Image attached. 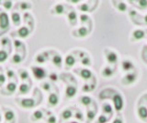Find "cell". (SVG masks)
<instances>
[{
	"mask_svg": "<svg viewBox=\"0 0 147 123\" xmlns=\"http://www.w3.org/2000/svg\"><path fill=\"white\" fill-rule=\"evenodd\" d=\"M30 69L32 71V74H33L34 78L36 80L40 81L47 77V70H46L44 68H41L39 66H32Z\"/></svg>",
	"mask_w": 147,
	"mask_h": 123,
	"instance_id": "3957f363",
	"label": "cell"
},
{
	"mask_svg": "<svg viewBox=\"0 0 147 123\" xmlns=\"http://www.w3.org/2000/svg\"><path fill=\"white\" fill-rule=\"evenodd\" d=\"M6 90L7 91V94H13L14 93L16 92L17 90V84L14 81H9V83L7 84L6 86Z\"/></svg>",
	"mask_w": 147,
	"mask_h": 123,
	"instance_id": "4dcf8cb0",
	"label": "cell"
},
{
	"mask_svg": "<svg viewBox=\"0 0 147 123\" xmlns=\"http://www.w3.org/2000/svg\"><path fill=\"white\" fill-rule=\"evenodd\" d=\"M146 63H147V62H146Z\"/></svg>",
	"mask_w": 147,
	"mask_h": 123,
	"instance_id": "6f0895ef",
	"label": "cell"
},
{
	"mask_svg": "<svg viewBox=\"0 0 147 123\" xmlns=\"http://www.w3.org/2000/svg\"><path fill=\"white\" fill-rule=\"evenodd\" d=\"M92 90H93V88L90 87L88 83H86V84L82 87V91H83L84 93H89V92H91Z\"/></svg>",
	"mask_w": 147,
	"mask_h": 123,
	"instance_id": "f6af8a7d",
	"label": "cell"
},
{
	"mask_svg": "<svg viewBox=\"0 0 147 123\" xmlns=\"http://www.w3.org/2000/svg\"><path fill=\"white\" fill-rule=\"evenodd\" d=\"M132 6L136 7L138 10H146L147 0H138V1H129Z\"/></svg>",
	"mask_w": 147,
	"mask_h": 123,
	"instance_id": "484cf974",
	"label": "cell"
},
{
	"mask_svg": "<svg viewBox=\"0 0 147 123\" xmlns=\"http://www.w3.org/2000/svg\"><path fill=\"white\" fill-rule=\"evenodd\" d=\"M138 79V74L137 72L135 71V70L133 71H131V72H128V73H126L125 75H124V77L121 79V83L123 85H131L135 83V81H137Z\"/></svg>",
	"mask_w": 147,
	"mask_h": 123,
	"instance_id": "7a4b0ae2",
	"label": "cell"
},
{
	"mask_svg": "<svg viewBox=\"0 0 147 123\" xmlns=\"http://www.w3.org/2000/svg\"><path fill=\"white\" fill-rule=\"evenodd\" d=\"M73 117H74L73 109L72 108H65L61 112V115H60V120H61V122H63V121L69 120Z\"/></svg>",
	"mask_w": 147,
	"mask_h": 123,
	"instance_id": "7c38bea8",
	"label": "cell"
},
{
	"mask_svg": "<svg viewBox=\"0 0 147 123\" xmlns=\"http://www.w3.org/2000/svg\"><path fill=\"white\" fill-rule=\"evenodd\" d=\"M101 109H102V113L106 116L109 115V117H111L113 115V107H111V105L109 103L102 104V107H101Z\"/></svg>",
	"mask_w": 147,
	"mask_h": 123,
	"instance_id": "d4e9b609",
	"label": "cell"
},
{
	"mask_svg": "<svg viewBox=\"0 0 147 123\" xmlns=\"http://www.w3.org/2000/svg\"><path fill=\"white\" fill-rule=\"evenodd\" d=\"M76 58L75 57V56L72 54H69L65 57V59H64V65H65V69L66 70H70L71 68L74 67V65L76 64Z\"/></svg>",
	"mask_w": 147,
	"mask_h": 123,
	"instance_id": "5bb4252c",
	"label": "cell"
},
{
	"mask_svg": "<svg viewBox=\"0 0 147 123\" xmlns=\"http://www.w3.org/2000/svg\"><path fill=\"white\" fill-rule=\"evenodd\" d=\"M8 58V54L5 50L1 49L0 50V63H4L7 60Z\"/></svg>",
	"mask_w": 147,
	"mask_h": 123,
	"instance_id": "d590c367",
	"label": "cell"
},
{
	"mask_svg": "<svg viewBox=\"0 0 147 123\" xmlns=\"http://www.w3.org/2000/svg\"><path fill=\"white\" fill-rule=\"evenodd\" d=\"M81 64L82 65H84L86 67H90L92 65V63H91V59L88 56H85L84 57H83L81 59Z\"/></svg>",
	"mask_w": 147,
	"mask_h": 123,
	"instance_id": "74e56055",
	"label": "cell"
},
{
	"mask_svg": "<svg viewBox=\"0 0 147 123\" xmlns=\"http://www.w3.org/2000/svg\"><path fill=\"white\" fill-rule=\"evenodd\" d=\"M43 112L38 109V110H35L33 113L31 114L30 116V120L33 121V122H37V121H40L43 118Z\"/></svg>",
	"mask_w": 147,
	"mask_h": 123,
	"instance_id": "cb8c5ba5",
	"label": "cell"
},
{
	"mask_svg": "<svg viewBox=\"0 0 147 123\" xmlns=\"http://www.w3.org/2000/svg\"><path fill=\"white\" fill-rule=\"evenodd\" d=\"M16 34L18 37H20L21 39H25L30 34V31L27 26H22L20 28H18V30L16 31Z\"/></svg>",
	"mask_w": 147,
	"mask_h": 123,
	"instance_id": "e0dca14e",
	"label": "cell"
},
{
	"mask_svg": "<svg viewBox=\"0 0 147 123\" xmlns=\"http://www.w3.org/2000/svg\"><path fill=\"white\" fill-rule=\"evenodd\" d=\"M109 118H110V117H108V116L104 115V114H102V115H100L98 118L96 123H107V122H109Z\"/></svg>",
	"mask_w": 147,
	"mask_h": 123,
	"instance_id": "8d00e7d4",
	"label": "cell"
},
{
	"mask_svg": "<svg viewBox=\"0 0 147 123\" xmlns=\"http://www.w3.org/2000/svg\"><path fill=\"white\" fill-rule=\"evenodd\" d=\"M1 120H2V116H1V114H0V122H1Z\"/></svg>",
	"mask_w": 147,
	"mask_h": 123,
	"instance_id": "11a10c76",
	"label": "cell"
},
{
	"mask_svg": "<svg viewBox=\"0 0 147 123\" xmlns=\"http://www.w3.org/2000/svg\"><path fill=\"white\" fill-rule=\"evenodd\" d=\"M30 90V85L29 83H22L18 86V94H27Z\"/></svg>",
	"mask_w": 147,
	"mask_h": 123,
	"instance_id": "83f0119b",
	"label": "cell"
},
{
	"mask_svg": "<svg viewBox=\"0 0 147 123\" xmlns=\"http://www.w3.org/2000/svg\"><path fill=\"white\" fill-rule=\"evenodd\" d=\"M57 122V118L54 115H50L49 118L46 120V123H56Z\"/></svg>",
	"mask_w": 147,
	"mask_h": 123,
	"instance_id": "ee69618b",
	"label": "cell"
},
{
	"mask_svg": "<svg viewBox=\"0 0 147 123\" xmlns=\"http://www.w3.org/2000/svg\"><path fill=\"white\" fill-rule=\"evenodd\" d=\"M22 60H23V57H21L20 54H18V53L14 54L11 57V62L13 64H20Z\"/></svg>",
	"mask_w": 147,
	"mask_h": 123,
	"instance_id": "d6a6232c",
	"label": "cell"
},
{
	"mask_svg": "<svg viewBox=\"0 0 147 123\" xmlns=\"http://www.w3.org/2000/svg\"><path fill=\"white\" fill-rule=\"evenodd\" d=\"M137 115L144 122H147V107L145 106H139L137 108Z\"/></svg>",
	"mask_w": 147,
	"mask_h": 123,
	"instance_id": "2e32d148",
	"label": "cell"
},
{
	"mask_svg": "<svg viewBox=\"0 0 147 123\" xmlns=\"http://www.w3.org/2000/svg\"><path fill=\"white\" fill-rule=\"evenodd\" d=\"M75 72L85 81H88L93 77V73H92V71L88 69H76L75 70Z\"/></svg>",
	"mask_w": 147,
	"mask_h": 123,
	"instance_id": "52a82bcc",
	"label": "cell"
},
{
	"mask_svg": "<svg viewBox=\"0 0 147 123\" xmlns=\"http://www.w3.org/2000/svg\"><path fill=\"white\" fill-rule=\"evenodd\" d=\"M112 123H124V121H123V118L121 116V114H118V117L115 118L114 120V121L112 122Z\"/></svg>",
	"mask_w": 147,
	"mask_h": 123,
	"instance_id": "681fc988",
	"label": "cell"
},
{
	"mask_svg": "<svg viewBox=\"0 0 147 123\" xmlns=\"http://www.w3.org/2000/svg\"><path fill=\"white\" fill-rule=\"evenodd\" d=\"M49 79L52 81H53V83H56L59 79V77L55 72H52V73H50V75H49Z\"/></svg>",
	"mask_w": 147,
	"mask_h": 123,
	"instance_id": "b9f144b4",
	"label": "cell"
},
{
	"mask_svg": "<svg viewBox=\"0 0 147 123\" xmlns=\"http://www.w3.org/2000/svg\"><path fill=\"white\" fill-rule=\"evenodd\" d=\"M49 56L47 52H43V53H40L35 57V62L38 63V64H43L46 61L48 60Z\"/></svg>",
	"mask_w": 147,
	"mask_h": 123,
	"instance_id": "7402d4cb",
	"label": "cell"
},
{
	"mask_svg": "<svg viewBox=\"0 0 147 123\" xmlns=\"http://www.w3.org/2000/svg\"><path fill=\"white\" fill-rule=\"evenodd\" d=\"M79 19H80L81 23H86V22H87V21H89V20H90L89 17L87 16V15H86V14H81Z\"/></svg>",
	"mask_w": 147,
	"mask_h": 123,
	"instance_id": "7bdbcfd3",
	"label": "cell"
},
{
	"mask_svg": "<svg viewBox=\"0 0 147 123\" xmlns=\"http://www.w3.org/2000/svg\"><path fill=\"white\" fill-rule=\"evenodd\" d=\"M104 55H105L106 60H107V62L109 63V65H114L115 67H116L117 63L119 61L118 54L115 51H112V50L106 48L104 50Z\"/></svg>",
	"mask_w": 147,
	"mask_h": 123,
	"instance_id": "6da1fadb",
	"label": "cell"
},
{
	"mask_svg": "<svg viewBox=\"0 0 147 123\" xmlns=\"http://www.w3.org/2000/svg\"><path fill=\"white\" fill-rule=\"evenodd\" d=\"M75 115H74V117H75V118L76 120H78V121H81V122H83L85 120V117H84V114H83V112L80 110V109H76V112L74 113Z\"/></svg>",
	"mask_w": 147,
	"mask_h": 123,
	"instance_id": "836d02e7",
	"label": "cell"
},
{
	"mask_svg": "<svg viewBox=\"0 0 147 123\" xmlns=\"http://www.w3.org/2000/svg\"><path fill=\"white\" fill-rule=\"evenodd\" d=\"M70 3H73V4H77V3H79L80 1L79 0H76V1H69Z\"/></svg>",
	"mask_w": 147,
	"mask_h": 123,
	"instance_id": "f5cc1de1",
	"label": "cell"
},
{
	"mask_svg": "<svg viewBox=\"0 0 147 123\" xmlns=\"http://www.w3.org/2000/svg\"><path fill=\"white\" fill-rule=\"evenodd\" d=\"M52 63L57 68H61L63 64V57L61 55L59 54H55L52 58Z\"/></svg>",
	"mask_w": 147,
	"mask_h": 123,
	"instance_id": "4316f807",
	"label": "cell"
},
{
	"mask_svg": "<svg viewBox=\"0 0 147 123\" xmlns=\"http://www.w3.org/2000/svg\"><path fill=\"white\" fill-rule=\"evenodd\" d=\"M3 109H4V118L7 122H10L15 120V112L11 108L3 107Z\"/></svg>",
	"mask_w": 147,
	"mask_h": 123,
	"instance_id": "ac0fdd59",
	"label": "cell"
},
{
	"mask_svg": "<svg viewBox=\"0 0 147 123\" xmlns=\"http://www.w3.org/2000/svg\"><path fill=\"white\" fill-rule=\"evenodd\" d=\"M77 94V88L76 85L68 84L65 89V98L66 99H72Z\"/></svg>",
	"mask_w": 147,
	"mask_h": 123,
	"instance_id": "9c48e42d",
	"label": "cell"
},
{
	"mask_svg": "<svg viewBox=\"0 0 147 123\" xmlns=\"http://www.w3.org/2000/svg\"><path fill=\"white\" fill-rule=\"evenodd\" d=\"M90 33V30H87L86 27L82 26L79 29H77L76 31H73V35L76 36V37H79V38H84L86 36H87Z\"/></svg>",
	"mask_w": 147,
	"mask_h": 123,
	"instance_id": "8fae6325",
	"label": "cell"
},
{
	"mask_svg": "<svg viewBox=\"0 0 147 123\" xmlns=\"http://www.w3.org/2000/svg\"><path fill=\"white\" fill-rule=\"evenodd\" d=\"M6 81H7V76L3 73H0V87L6 83Z\"/></svg>",
	"mask_w": 147,
	"mask_h": 123,
	"instance_id": "bcb514c9",
	"label": "cell"
},
{
	"mask_svg": "<svg viewBox=\"0 0 147 123\" xmlns=\"http://www.w3.org/2000/svg\"><path fill=\"white\" fill-rule=\"evenodd\" d=\"M111 98H112V101H113V104H114L115 110H116L118 113H119L123 109V105H124L123 104L122 95L121 94H119V93H116Z\"/></svg>",
	"mask_w": 147,
	"mask_h": 123,
	"instance_id": "5b68a950",
	"label": "cell"
},
{
	"mask_svg": "<svg viewBox=\"0 0 147 123\" xmlns=\"http://www.w3.org/2000/svg\"><path fill=\"white\" fill-rule=\"evenodd\" d=\"M69 123H79V122H78V121H70Z\"/></svg>",
	"mask_w": 147,
	"mask_h": 123,
	"instance_id": "db71d44e",
	"label": "cell"
},
{
	"mask_svg": "<svg viewBox=\"0 0 147 123\" xmlns=\"http://www.w3.org/2000/svg\"><path fill=\"white\" fill-rule=\"evenodd\" d=\"M9 43V39L7 37H4L2 38L1 42H0V44H1L2 46H6V44H7Z\"/></svg>",
	"mask_w": 147,
	"mask_h": 123,
	"instance_id": "f907efd6",
	"label": "cell"
},
{
	"mask_svg": "<svg viewBox=\"0 0 147 123\" xmlns=\"http://www.w3.org/2000/svg\"><path fill=\"white\" fill-rule=\"evenodd\" d=\"M116 72V67H110V66H106L103 68L101 74L104 78H111V77L115 74Z\"/></svg>",
	"mask_w": 147,
	"mask_h": 123,
	"instance_id": "4fadbf2b",
	"label": "cell"
},
{
	"mask_svg": "<svg viewBox=\"0 0 147 123\" xmlns=\"http://www.w3.org/2000/svg\"><path fill=\"white\" fill-rule=\"evenodd\" d=\"M12 6H13V2L12 1H5V2H3V7H4L5 10H11Z\"/></svg>",
	"mask_w": 147,
	"mask_h": 123,
	"instance_id": "60d3db41",
	"label": "cell"
},
{
	"mask_svg": "<svg viewBox=\"0 0 147 123\" xmlns=\"http://www.w3.org/2000/svg\"><path fill=\"white\" fill-rule=\"evenodd\" d=\"M11 20L13 22V24L15 26H20V22H21V19H20V13L17 11H14L11 13Z\"/></svg>",
	"mask_w": 147,
	"mask_h": 123,
	"instance_id": "f1b7e54d",
	"label": "cell"
},
{
	"mask_svg": "<svg viewBox=\"0 0 147 123\" xmlns=\"http://www.w3.org/2000/svg\"><path fill=\"white\" fill-rule=\"evenodd\" d=\"M78 10L82 12H91L93 11L92 10V8H90V5L88 3H83L81 5L78 6Z\"/></svg>",
	"mask_w": 147,
	"mask_h": 123,
	"instance_id": "1f68e13d",
	"label": "cell"
},
{
	"mask_svg": "<svg viewBox=\"0 0 147 123\" xmlns=\"http://www.w3.org/2000/svg\"><path fill=\"white\" fill-rule=\"evenodd\" d=\"M67 20L71 26H76L77 24V13L75 10H70L67 13Z\"/></svg>",
	"mask_w": 147,
	"mask_h": 123,
	"instance_id": "d6986e66",
	"label": "cell"
},
{
	"mask_svg": "<svg viewBox=\"0 0 147 123\" xmlns=\"http://www.w3.org/2000/svg\"><path fill=\"white\" fill-rule=\"evenodd\" d=\"M15 76H16L15 71H13L12 70H7V78H8L9 80H10V79H13Z\"/></svg>",
	"mask_w": 147,
	"mask_h": 123,
	"instance_id": "7dc6e473",
	"label": "cell"
},
{
	"mask_svg": "<svg viewBox=\"0 0 147 123\" xmlns=\"http://www.w3.org/2000/svg\"><path fill=\"white\" fill-rule=\"evenodd\" d=\"M53 14H55V15H63L65 13V7L63 4H56L53 8L52 11Z\"/></svg>",
	"mask_w": 147,
	"mask_h": 123,
	"instance_id": "44dd1931",
	"label": "cell"
},
{
	"mask_svg": "<svg viewBox=\"0 0 147 123\" xmlns=\"http://www.w3.org/2000/svg\"><path fill=\"white\" fill-rule=\"evenodd\" d=\"M145 35H146L145 31L142 30V29L134 30V31H132L131 40V41H132V42H135V41H141V40L145 38Z\"/></svg>",
	"mask_w": 147,
	"mask_h": 123,
	"instance_id": "ba28073f",
	"label": "cell"
},
{
	"mask_svg": "<svg viewBox=\"0 0 147 123\" xmlns=\"http://www.w3.org/2000/svg\"><path fill=\"white\" fill-rule=\"evenodd\" d=\"M114 8H116L119 11L125 12L128 10V6L123 1H111Z\"/></svg>",
	"mask_w": 147,
	"mask_h": 123,
	"instance_id": "603a6c76",
	"label": "cell"
},
{
	"mask_svg": "<svg viewBox=\"0 0 147 123\" xmlns=\"http://www.w3.org/2000/svg\"><path fill=\"white\" fill-rule=\"evenodd\" d=\"M78 102H79L81 105H83L84 107H88L89 106H91L92 104L94 103L93 99H92L90 96H87V95H83V96H80L78 98Z\"/></svg>",
	"mask_w": 147,
	"mask_h": 123,
	"instance_id": "ffe728a7",
	"label": "cell"
},
{
	"mask_svg": "<svg viewBox=\"0 0 147 123\" xmlns=\"http://www.w3.org/2000/svg\"><path fill=\"white\" fill-rule=\"evenodd\" d=\"M121 69L124 72H131L134 70V65L130 59H124L121 62Z\"/></svg>",
	"mask_w": 147,
	"mask_h": 123,
	"instance_id": "9a60e30c",
	"label": "cell"
},
{
	"mask_svg": "<svg viewBox=\"0 0 147 123\" xmlns=\"http://www.w3.org/2000/svg\"><path fill=\"white\" fill-rule=\"evenodd\" d=\"M40 88L45 91V92H50L51 89H52V84L49 81H44V83H40Z\"/></svg>",
	"mask_w": 147,
	"mask_h": 123,
	"instance_id": "f35d334b",
	"label": "cell"
},
{
	"mask_svg": "<svg viewBox=\"0 0 147 123\" xmlns=\"http://www.w3.org/2000/svg\"><path fill=\"white\" fill-rule=\"evenodd\" d=\"M18 75H20V79L22 81H27L30 79V75H29V72H28L27 70H23V69H20V70H18Z\"/></svg>",
	"mask_w": 147,
	"mask_h": 123,
	"instance_id": "e575fe53",
	"label": "cell"
},
{
	"mask_svg": "<svg viewBox=\"0 0 147 123\" xmlns=\"http://www.w3.org/2000/svg\"><path fill=\"white\" fill-rule=\"evenodd\" d=\"M14 46L16 47V49H20V46H23V43L20 40H14Z\"/></svg>",
	"mask_w": 147,
	"mask_h": 123,
	"instance_id": "c3c4849f",
	"label": "cell"
},
{
	"mask_svg": "<svg viewBox=\"0 0 147 123\" xmlns=\"http://www.w3.org/2000/svg\"><path fill=\"white\" fill-rule=\"evenodd\" d=\"M16 102H18V104L22 108H26V109H30V108H33L36 105L35 99L34 98H18L16 99Z\"/></svg>",
	"mask_w": 147,
	"mask_h": 123,
	"instance_id": "277c9868",
	"label": "cell"
},
{
	"mask_svg": "<svg viewBox=\"0 0 147 123\" xmlns=\"http://www.w3.org/2000/svg\"><path fill=\"white\" fill-rule=\"evenodd\" d=\"M144 23L147 25V14L144 17Z\"/></svg>",
	"mask_w": 147,
	"mask_h": 123,
	"instance_id": "816d5d0a",
	"label": "cell"
},
{
	"mask_svg": "<svg viewBox=\"0 0 147 123\" xmlns=\"http://www.w3.org/2000/svg\"><path fill=\"white\" fill-rule=\"evenodd\" d=\"M96 110H93V109H87L86 111V122L90 123L94 120V118H96Z\"/></svg>",
	"mask_w": 147,
	"mask_h": 123,
	"instance_id": "f546056e",
	"label": "cell"
},
{
	"mask_svg": "<svg viewBox=\"0 0 147 123\" xmlns=\"http://www.w3.org/2000/svg\"><path fill=\"white\" fill-rule=\"evenodd\" d=\"M0 5H3V2L2 1H0Z\"/></svg>",
	"mask_w": 147,
	"mask_h": 123,
	"instance_id": "9f6ffc18",
	"label": "cell"
},
{
	"mask_svg": "<svg viewBox=\"0 0 147 123\" xmlns=\"http://www.w3.org/2000/svg\"><path fill=\"white\" fill-rule=\"evenodd\" d=\"M48 107H55L59 104V96L56 93H50L48 96Z\"/></svg>",
	"mask_w": 147,
	"mask_h": 123,
	"instance_id": "30bf717a",
	"label": "cell"
},
{
	"mask_svg": "<svg viewBox=\"0 0 147 123\" xmlns=\"http://www.w3.org/2000/svg\"><path fill=\"white\" fill-rule=\"evenodd\" d=\"M31 8H32V5H30V4L28 2H21L20 4V8L21 10H30Z\"/></svg>",
	"mask_w": 147,
	"mask_h": 123,
	"instance_id": "ab89813d",
	"label": "cell"
},
{
	"mask_svg": "<svg viewBox=\"0 0 147 123\" xmlns=\"http://www.w3.org/2000/svg\"><path fill=\"white\" fill-rule=\"evenodd\" d=\"M9 28V18L7 12L2 11L0 13V29L7 30Z\"/></svg>",
	"mask_w": 147,
	"mask_h": 123,
	"instance_id": "8992f818",
	"label": "cell"
}]
</instances>
